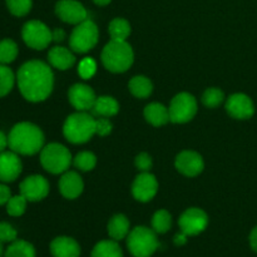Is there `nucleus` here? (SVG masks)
I'll return each mask as SVG.
<instances>
[{"instance_id":"1","label":"nucleus","mask_w":257,"mask_h":257,"mask_svg":"<svg viewBox=\"0 0 257 257\" xmlns=\"http://www.w3.org/2000/svg\"><path fill=\"white\" fill-rule=\"evenodd\" d=\"M17 82L23 97L37 103L49 97L54 85V75L44 62L29 60L18 70Z\"/></svg>"},{"instance_id":"2","label":"nucleus","mask_w":257,"mask_h":257,"mask_svg":"<svg viewBox=\"0 0 257 257\" xmlns=\"http://www.w3.org/2000/svg\"><path fill=\"white\" fill-rule=\"evenodd\" d=\"M8 146L18 155L33 156L43 150L44 135L42 130L33 123H18L8 136Z\"/></svg>"},{"instance_id":"3","label":"nucleus","mask_w":257,"mask_h":257,"mask_svg":"<svg viewBox=\"0 0 257 257\" xmlns=\"http://www.w3.org/2000/svg\"><path fill=\"white\" fill-rule=\"evenodd\" d=\"M135 54L125 40H110L102 52L103 65L109 72L123 73L133 64Z\"/></svg>"},{"instance_id":"4","label":"nucleus","mask_w":257,"mask_h":257,"mask_svg":"<svg viewBox=\"0 0 257 257\" xmlns=\"http://www.w3.org/2000/svg\"><path fill=\"white\" fill-rule=\"evenodd\" d=\"M63 133L69 142L79 145L95 135V119L85 112H78L67 118Z\"/></svg>"},{"instance_id":"5","label":"nucleus","mask_w":257,"mask_h":257,"mask_svg":"<svg viewBox=\"0 0 257 257\" xmlns=\"http://www.w3.org/2000/svg\"><path fill=\"white\" fill-rule=\"evenodd\" d=\"M157 233L146 226H137L127 236V247L133 257H151L158 248Z\"/></svg>"},{"instance_id":"6","label":"nucleus","mask_w":257,"mask_h":257,"mask_svg":"<svg viewBox=\"0 0 257 257\" xmlns=\"http://www.w3.org/2000/svg\"><path fill=\"white\" fill-rule=\"evenodd\" d=\"M72 162L69 150L59 143H50L43 147L40 152V163L48 172L53 175L67 172Z\"/></svg>"},{"instance_id":"7","label":"nucleus","mask_w":257,"mask_h":257,"mask_svg":"<svg viewBox=\"0 0 257 257\" xmlns=\"http://www.w3.org/2000/svg\"><path fill=\"white\" fill-rule=\"evenodd\" d=\"M98 42V28L94 22L87 19L77 24L69 38L73 52L87 53L95 47Z\"/></svg>"},{"instance_id":"8","label":"nucleus","mask_w":257,"mask_h":257,"mask_svg":"<svg viewBox=\"0 0 257 257\" xmlns=\"http://www.w3.org/2000/svg\"><path fill=\"white\" fill-rule=\"evenodd\" d=\"M22 37L25 44L35 50H43L53 40L52 30L39 20H30L25 23L22 30Z\"/></svg>"},{"instance_id":"9","label":"nucleus","mask_w":257,"mask_h":257,"mask_svg":"<svg viewBox=\"0 0 257 257\" xmlns=\"http://www.w3.org/2000/svg\"><path fill=\"white\" fill-rule=\"evenodd\" d=\"M170 120L173 123H186L197 113V102L190 93H180L171 102Z\"/></svg>"},{"instance_id":"10","label":"nucleus","mask_w":257,"mask_h":257,"mask_svg":"<svg viewBox=\"0 0 257 257\" xmlns=\"http://www.w3.org/2000/svg\"><path fill=\"white\" fill-rule=\"evenodd\" d=\"M181 231L191 237V236H197L207 228L208 226V216L201 208H188L178 220Z\"/></svg>"},{"instance_id":"11","label":"nucleus","mask_w":257,"mask_h":257,"mask_svg":"<svg viewBox=\"0 0 257 257\" xmlns=\"http://www.w3.org/2000/svg\"><path fill=\"white\" fill-rule=\"evenodd\" d=\"M55 14L68 24H79L88 19V12L77 0H59L55 5Z\"/></svg>"},{"instance_id":"12","label":"nucleus","mask_w":257,"mask_h":257,"mask_svg":"<svg viewBox=\"0 0 257 257\" xmlns=\"http://www.w3.org/2000/svg\"><path fill=\"white\" fill-rule=\"evenodd\" d=\"M49 193V183L43 176H29L20 183V195L30 202H37L47 197Z\"/></svg>"},{"instance_id":"13","label":"nucleus","mask_w":257,"mask_h":257,"mask_svg":"<svg viewBox=\"0 0 257 257\" xmlns=\"http://www.w3.org/2000/svg\"><path fill=\"white\" fill-rule=\"evenodd\" d=\"M68 98L69 102L78 112H87L90 110L94 105L95 99V93L89 85L85 84H74L68 92Z\"/></svg>"},{"instance_id":"14","label":"nucleus","mask_w":257,"mask_h":257,"mask_svg":"<svg viewBox=\"0 0 257 257\" xmlns=\"http://www.w3.org/2000/svg\"><path fill=\"white\" fill-rule=\"evenodd\" d=\"M226 110L236 119H248L255 113V105L250 97L242 93H236L226 102Z\"/></svg>"},{"instance_id":"15","label":"nucleus","mask_w":257,"mask_h":257,"mask_svg":"<svg viewBox=\"0 0 257 257\" xmlns=\"http://www.w3.org/2000/svg\"><path fill=\"white\" fill-rule=\"evenodd\" d=\"M158 190L157 180L150 172H142L136 177L132 186V193L136 200L148 202L156 196Z\"/></svg>"},{"instance_id":"16","label":"nucleus","mask_w":257,"mask_h":257,"mask_svg":"<svg viewBox=\"0 0 257 257\" xmlns=\"http://www.w3.org/2000/svg\"><path fill=\"white\" fill-rule=\"evenodd\" d=\"M22 173V161L18 153L4 151L0 153V181L13 182Z\"/></svg>"},{"instance_id":"17","label":"nucleus","mask_w":257,"mask_h":257,"mask_svg":"<svg viewBox=\"0 0 257 257\" xmlns=\"http://www.w3.org/2000/svg\"><path fill=\"white\" fill-rule=\"evenodd\" d=\"M202 157L193 151H183L176 158V168L187 177H195L203 170Z\"/></svg>"},{"instance_id":"18","label":"nucleus","mask_w":257,"mask_h":257,"mask_svg":"<svg viewBox=\"0 0 257 257\" xmlns=\"http://www.w3.org/2000/svg\"><path fill=\"white\" fill-rule=\"evenodd\" d=\"M49 250L53 257H79L82 252L79 243L68 236L55 237L50 242Z\"/></svg>"},{"instance_id":"19","label":"nucleus","mask_w":257,"mask_h":257,"mask_svg":"<svg viewBox=\"0 0 257 257\" xmlns=\"http://www.w3.org/2000/svg\"><path fill=\"white\" fill-rule=\"evenodd\" d=\"M83 188H84V185H83L82 177L74 171L65 172L59 181L60 193L69 200L77 198L82 193Z\"/></svg>"},{"instance_id":"20","label":"nucleus","mask_w":257,"mask_h":257,"mask_svg":"<svg viewBox=\"0 0 257 257\" xmlns=\"http://www.w3.org/2000/svg\"><path fill=\"white\" fill-rule=\"evenodd\" d=\"M48 59L52 67L59 70L69 69L74 65L75 57L69 49L64 47H54L48 53Z\"/></svg>"},{"instance_id":"21","label":"nucleus","mask_w":257,"mask_h":257,"mask_svg":"<svg viewBox=\"0 0 257 257\" xmlns=\"http://www.w3.org/2000/svg\"><path fill=\"white\" fill-rule=\"evenodd\" d=\"M108 235L112 240L120 241L130 235V220L124 215H115L109 220L107 226Z\"/></svg>"},{"instance_id":"22","label":"nucleus","mask_w":257,"mask_h":257,"mask_svg":"<svg viewBox=\"0 0 257 257\" xmlns=\"http://www.w3.org/2000/svg\"><path fill=\"white\" fill-rule=\"evenodd\" d=\"M145 117L148 123L155 127H160L170 122V110L161 103H151L146 107Z\"/></svg>"},{"instance_id":"23","label":"nucleus","mask_w":257,"mask_h":257,"mask_svg":"<svg viewBox=\"0 0 257 257\" xmlns=\"http://www.w3.org/2000/svg\"><path fill=\"white\" fill-rule=\"evenodd\" d=\"M90 110L93 112V114L98 115V117H113L119 110V104H118V102L113 97L102 95V97H98L95 99L94 105H93Z\"/></svg>"},{"instance_id":"24","label":"nucleus","mask_w":257,"mask_h":257,"mask_svg":"<svg viewBox=\"0 0 257 257\" xmlns=\"http://www.w3.org/2000/svg\"><path fill=\"white\" fill-rule=\"evenodd\" d=\"M90 257H124L118 241L103 240L95 243Z\"/></svg>"},{"instance_id":"25","label":"nucleus","mask_w":257,"mask_h":257,"mask_svg":"<svg viewBox=\"0 0 257 257\" xmlns=\"http://www.w3.org/2000/svg\"><path fill=\"white\" fill-rule=\"evenodd\" d=\"M34 246L30 242L24 240H15L10 242L8 248L5 250L4 257H35Z\"/></svg>"},{"instance_id":"26","label":"nucleus","mask_w":257,"mask_h":257,"mask_svg":"<svg viewBox=\"0 0 257 257\" xmlns=\"http://www.w3.org/2000/svg\"><path fill=\"white\" fill-rule=\"evenodd\" d=\"M130 90L135 97L147 98L153 90V85L148 78L143 75H137L130 80Z\"/></svg>"},{"instance_id":"27","label":"nucleus","mask_w":257,"mask_h":257,"mask_svg":"<svg viewBox=\"0 0 257 257\" xmlns=\"http://www.w3.org/2000/svg\"><path fill=\"white\" fill-rule=\"evenodd\" d=\"M108 30L112 40H125L131 34V25L125 19L117 18L110 22Z\"/></svg>"},{"instance_id":"28","label":"nucleus","mask_w":257,"mask_h":257,"mask_svg":"<svg viewBox=\"0 0 257 257\" xmlns=\"http://www.w3.org/2000/svg\"><path fill=\"white\" fill-rule=\"evenodd\" d=\"M172 226V217H171L170 212L166 210H160L153 215L152 217V230L156 233H163L168 232Z\"/></svg>"},{"instance_id":"29","label":"nucleus","mask_w":257,"mask_h":257,"mask_svg":"<svg viewBox=\"0 0 257 257\" xmlns=\"http://www.w3.org/2000/svg\"><path fill=\"white\" fill-rule=\"evenodd\" d=\"M18 57V45L12 39L0 40V64H9Z\"/></svg>"},{"instance_id":"30","label":"nucleus","mask_w":257,"mask_h":257,"mask_svg":"<svg viewBox=\"0 0 257 257\" xmlns=\"http://www.w3.org/2000/svg\"><path fill=\"white\" fill-rule=\"evenodd\" d=\"M15 77L13 70L5 64H0V98L5 97L14 87Z\"/></svg>"},{"instance_id":"31","label":"nucleus","mask_w":257,"mask_h":257,"mask_svg":"<svg viewBox=\"0 0 257 257\" xmlns=\"http://www.w3.org/2000/svg\"><path fill=\"white\" fill-rule=\"evenodd\" d=\"M28 200L23 195L10 197L7 203V212L13 217H19L25 212Z\"/></svg>"},{"instance_id":"32","label":"nucleus","mask_w":257,"mask_h":257,"mask_svg":"<svg viewBox=\"0 0 257 257\" xmlns=\"http://www.w3.org/2000/svg\"><path fill=\"white\" fill-rule=\"evenodd\" d=\"M33 0H7V7L9 12L15 17H24L30 12Z\"/></svg>"},{"instance_id":"33","label":"nucleus","mask_w":257,"mask_h":257,"mask_svg":"<svg viewBox=\"0 0 257 257\" xmlns=\"http://www.w3.org/2000/svg\"><path fill=\"white\" fill-rule=\"evenodd\" d=\"M75 167L80 171H92L97 165V157L92 152H80L74 158Z\"/></svg>"},{"instance_id":"34","label":"nucleus","mask_w":257,"mask_h":257,"mask_svg":"<svg viewBox=\"0 0 257 257\" xmlns=\"http://www.w3.org/2000/svg\"><path fill=\"white\" fill-rule=\"evenodd\" d=\"M225 94L221 89L218 88H210L206 90L202 95V102L206 107L208 108H215L222 103Z\"/></svg>"},{"instance_id":"35","label":"nucleus","mask_w":257,"mask_h":257,"mask_svg":"<svg viewBox=\"0 0 257 257\" xmlns=\"http://www.w3.org/2000/svg\"><path fill=\"white\" fill-rule=\"evenodd\" d=\"M95 70H97V64L92 58H84L80 60L79 65H78V73L83 79H89L94 75Z\"/></svg>"},{"instance_id":"36","label":"nucleus","mask_w":257,"mask_h":257,"mask_svg":"<svg viewBox=\"0 0 257 257\" xmlns=\"http://www.w3.org/2000/svg\"><path fill=\"white\" fill-rule=\"evenodd\" d=\"M18 232L10 223L0 222V241L2 242H13L17 240Z\"/></svg>"},{"instance_id":"37","label":"nucleus","mask_w":257,"mask_h":257,"mask_svg":"<svg viewBox=\"0 0 257 257\" xmlns=\"http://www.w3.org/2000/svg\"><path fill=\"white\" fill-rule=\"evenodd\" d=\"M112 132V123L104 117H100L95 119V135H99L102 137L109 135Z\"/></svg>"},{"instance_id":"38","label":"nucleus","mask_w":257,"mask_h":257,"mask_svg":"<svg viewBox=\"0 0 257 257\" xmlns=\"http://www.w3.org/2000/svg\"><path fill=\"white\" fill-rule=\"evenodd\" d=\"M136 166L142 172H148L151 170V167H152V158L147 153H140L136 157Z\"/></svg>"},{"instance_id":"39","label":"nucleus","mask_w":257,"mask_h":257,"mask_svg":"<svg viewBox=\"0 0 257 257\" xmlns=\"http://www.w3.org/2000/svg\"><path fill=\"white\" fill-rule=\"evenodd\" d=\"M10 197H12V192H10L9 187L5 185H0V206L7 205Z\"/></svg>"},{"instance_id":"40","label":"nucleus","mask_w":257,"mask_h":257,"mask_svg":"<svg viewBox=\"0 0 257 257\" xmlns=\"http://www.w3.org/2000/svg\"><path fill=\"white\" fill-rule=\"evenodd\" d=\"M187 237L188 236L181 231V233H177V235L173 237V243H175L176 246H183L186 242H187Z\"/></svg>"},{"instance_id":"41","label":"nucleus","mask_w":257,"mask_h":257,"mask_svg":"<svg viewBox=\"0 0 257 257\" xmlns=\"http://www.w3.org/2000/svg\"><path fill=\"white\" fill-rule=\"evenodd\" d=\"M248 240H250L251 248H252V250L255 251V252H257V226H256L255 228H253L252 231H251L250 238H248Z\"/></svg>"},{"instance_id":"42","label":"nucleus","mask_w":257,"mask_h":257,"mask_svg":"<svg viewBox=\"0 0 257 257\" xmlns=\"http://www.w3.org/2000/svg\"><path fill=\"white\" fill-rule=\"evenodd\" d=\"M52 35H53V40H54V42H62V40H64V38H65V33L63 29L53 30Z\"/></svg>"},{"instance_id":"43","label":"nucleus","mask_w":257,"mask_h":257,"mask_svg":"<svg viewBox=\"0 0 257 257\" xmlns=\"http://www.w3.org/2000/svg\"><path fill=\"white\" fill-rule=\"evenodd\" d=\"M8 146V137L0 131V153L4 152Z\"/></svg>"},{"instance_id":"44","label":"nucleus","mask_w":257,"mask_h":257,"mask_svg":"<svg viewBox=\"0 0 257 257\" xmlns=\"http://www.w3.org/2000/svg\"><path fill=\"white\" fill-rule=\"evenodd\" d=\"M93 2H94L97 5H102V7H103V5H108V4H109V3L112 2V0H93Z\"/></svg>"},{"instance_id":"45","label":"nucleus","mask_w":257,"mask_h":257,"mask_svg":"<svg viewBox=\"0 0 257 257\" xmlns=\"http://www.w3.org/2000/svg\"><path fill=\"white\" fill-rule=\"evenodd\" d=\"M3 245H4V242H2V241H0V257L4 256V252H5L4 246H3Z\"/></svg>"}]
</instances>
